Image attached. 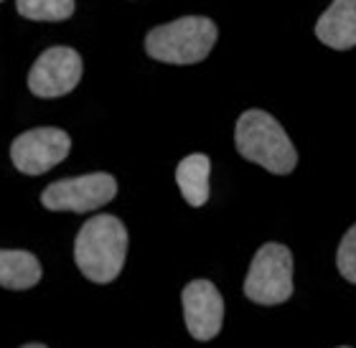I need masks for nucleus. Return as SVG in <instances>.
Masks as SVG:
<instances>
[{
    "label": "nucleus",
    "instance_id": "obj_1",
    "mask_svg": "<svg viewBox=\"0 0 356 348\" xmlns=\"http://www.w3.org/2000/svg\"><path fill=\"white\" fill-rule=\"evenodd\" d=\"M127 257V229L118 216L99 214L84 224L74 242L79 272L97 285H107L122 272Z\"/></svg>",
    "mask_w": 356,
    "mask_h": 348
},
{
    "label": "nucleus",
    "instance_id": "obj_2",
    "mask_svg": "<svg viewBox=\"0 0 356 348\" xmlns=\"http://www.w3.org/2000/svg\"><path fill=\"white\" fill-rule=\"evenodd\" d=\"M234 145L250 163L262 165L275 176H288L296 171L298 153L282 125L265 110H247L234 127Z\"/></svg>",
    "mask_w": 356,
    "mask_h": 348
},
{
    "label": "nucleus",
    "instance_id": "obj_3",
    "mask_svg": "<svg viewBox=\"0 0 356 348\" xmlns=\"http://www.w3.org/2000/svg\"><path fill=\"white\" fill-rule=\"evenodd\" d=\"M219 28L211 18L204 15H186L178 21L163 23L148 31L145 36V51L150 59L176 64V67H191L199 64L211 53Z\"/></svg>",
    "mask_w": 356,
    "mask_h": 348
},
{
    "label": "nucleus",
    "instance_id": "obj_4",
    "mask_svg": "<svg viewBox=\"0 0 356 348\" xmlns=\"http://www.w3.org/2000/svg\"><path fill=\"white\" fill-rule=\"evenodd\" d=\"M245 295L257 305H280L293 295V254L285 245L267 242L252 257Z\"/></svg>",
    "mask_w": 356,
    "mask_h": 348
},
{
    "label": "nucleus",
    "instance_id": "obj_5",
    "mask_svg": "<svg viewBox=\"0 0 356 348\" xmlns=\"http://www.w3.org/2000/svg\"><path fill=\"white\" fill-rule=\"evenodd\" d=\"M118 196V181L110 173H87V176L64 178L46 185L41 193V206L49 211H74L87 214L110 204Z\"/></svg>",
    "mask_w": 356,
    "mask_h": 348
},
{
    "label": "nucleus",
    "instance_id": "obj_6",
    "mask_svg": "<svg viewBox=\"0 0 356 348\" xmlns=\"http://www.w3.org/2000/svg\"><path fill=\"white\" fill-rule=\"evenodd\" d=\"M72 150V138L59 127L26 130L10 145V160L26 176H41L59 165Z\"/></svg>",
    "mask_w": 356,
    "mask_h": 348
},
{
    "label": "nucleus",
    "instance_id": "obj_7",
    "mask_svg": "<svg viewBox=\"0 0 356 348\" xmlns=\"http://www.w3.org/2000/svg\"><path fill=\"white\" fill-rule=\"evenodd\" d=\"M82 56L72 46L46 49L29 72V89L41 99L64 97L82 79Z\"/></svg>",
    "mask_w": 356,
    "mask_h": 348
},
{
    "label": "nucleus",
    "instance_id": "obj_8",
    "mask_svg": "<svg viewBox=\"0 0 356 348\" xmlns=\"http://www.w3.org/2000/svg\"><path fill=\"white\" fill-rule=\"evenodd\" d=\"M181 305H184L186 328L196 341H211L214 335H219L224 320V300L214 282H188L181 292Z\"/></svg>",
    "mask_w": 356,
    "mask_h": 348
},
{
    "label": "nucleus",
    "instance_id": "obj_9",
    "mask_svg": "<svg viewBox=\"0 0 356 348\" xmlns=\"http://www.w3.org/2000/svg\"><path fill=\"white\" fill-rule=\"evenodd\" d=\"M316 36L321 44L336 51L356 46V0H334L316 23Z\"/></svg>",
    "mask_w": 356,
    "mask_h": 348
},
{
    "label": "nucleus",
    "instance_id": "obj_10",
    "mask_svg": "<svg viewBox=\"0 0 356 348\" xmlns=\"http://www.w3.org/2000/svg\"><path fill=\"white\" fill-rule=\"evenodd\" d=\"M209 173H211V160L204 153H191L178 163L176 183L188 206L201 208L209 201Z\"/></svg>",
    "mask_w": 356,
    "mask_h": 348
},
{
    "label": "nucleus",
    "instance_id": "obj_11",
    "mask_svg": "<svg viewBox=\"0 0 356 348\" xmlns=\"http://www.w3.org/2000/svg\"><path fill=\"white\" fill-rule=\"evenodd\" d=\"M41 280V262L26 249H0V288L31 290Z\"/></svg>",
    "mask_w": 356,
    "mask_h": 348
},
{
    "label": "nucleus",
    "instance_id": "obj_12",
    "mask_svg": "<svg viewBox=\"0 0 356 348\" xmlns=\"http://www.w3.org/2000/svg\"><path fill=\"white\" fill-rule=\"evenodd\" d=\"M15 8L29 21H67L74 15V0H15Z\"/></svg>",
    "mask_w": 356,
    "mask_h": 348
},
{
    "label": "nucleus",
    "instance_id": "obj_13",
    "mask_svg": "<svg viewBox=\"0 0 356 348\" xmlns=\"http://www.w3.org/2000/svg\"><path fill=\"white\" fill-rule=\"evenodd\" d=\"M336 267H339L343 280L356 285V224L343 234L339 252H336Z\"/></svg>",
    "mask_w": 356,
    "mask_h": 348
},
{
    "label": "nucleus",
    "instance_id": "obj_14",
    "mask_svg": "<svg viewBox=\"0 0 356 348\" xmlns=\"http://www.w3.org/2000/svg\"><path fill=\"white\" fill-rule=\"evenodd\" d=\"M21 348H46L44 343H26V346H21Z\"/></svg>",
    "mask_w": 356,
    "mask_h": 348
},
{
    "label": "nucleus",
    "instance_id": "obj_15",
    "mask_svg": "<svg viewBox=\"0 0 356 348\" xmlns=\"http://www.w3.org/2000/svg\"><path fill=\"white\" fill-rule=\"evenodd\" d=\"M339 348H349V346H339Z\"/></svg>",
    "mask_w": 356,
    "mask_h": 348
},
{
    "label": "nucleus",
    "instance_id": "obj_16",
    "mask_svg": "<svg viewBox=\"0 0 356 348\" xmlns=\"http://www.w3.org/2000/svg\"><path fill=\"white\" fill-rule=\"evenodd\" d=\"M0 3H3V0H0Z\"/></svg>",
    "mask_w": 356,
    "mask_h": 348
}]
</instances>
